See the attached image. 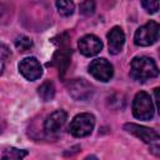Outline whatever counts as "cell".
<instances>
[{"instance_id":"obj_19","label":"cell","mask_w":160,"mask_h":160,"mask_svg":"<svg viewBox=\"0 0 160 160\" xmlns=\"http://www.w3.org/2000/svg\"><path fill=\"white\" fill-rule=\"evenodd\" d=\"M8 58H10V50L8 49V46H6L5 44H2V45H1V74L4 72L5 62H6Z\"/></svg>"},{"instance_id":"obj_8","label":"cell","mask_w":160,"mask_h":160,"mask_svg":"<svg viewBox=\"0 0 160 160\" xmlns=\"http://www.w3.org/2000/svg\"><path fill=\"white\" fill-rule=\"evenodd\" d=\"M19 71L25 79L30 81H34L42 75V68L40 62L38 61L36 58L32 56L25 58L19 62Z\"/></svg>"},{"instance_id":"obj_17","label":"cell","mask_w":160,"mask_h":160,"mask_svg":"<svg viewBox=\"0 0 160 160\" xmlns=\"http://www.w3.org/2000/svg\"><path fill=\"white\" fill-rule=\"evenodd\" d=\"M95 11V1L94 0H84L80 5V12L85 16L92 15Z\"/></svg>"},{"instance_id":"obj_18","label":"cell","mask_w":160,"mask_h":160,"mask_svg":"<svg viewBox=\"0 0 160 160\" xmlns=\"http://www.w3.org/2000/svg\"><path fill=\"white\" fill-rule=\"evenodd\" d=\"M141 5L149 14H155L159 10V0H141Z\"/></svg>"},{"instance_id":"obj_20","label":"cell","mask_w":160,"mask_h":160,"mask_svg":"<svg viewBox=\"0 0 160 160\" xmlns=\"http://www.w3.org/2000/svg\"><path fill=\"white\" fill-rule=\"evenodd\" d=\"M154 96H155V102H156V106H158V111L160 114V88H156L155 89Z\"/></svg>"},{"instance_id":"obj_13","label":"cell","mask_w":160,"mask_h":160,"mask_svg":"<svg viewBox=\"0 0 160 160\" xmlns=\"http://www.w3.org/2000/svg\"><path fill=\"white\" fill-rule=\"evenodd\" d=\"M38 94L41 98V100H44V101L52 100L54 96H55V86H54V84L51 81L42 82L38 89Z\"/></svg>"},{"instance_id":"obj_14","label":"cell","mask_w":160,"mask_h":160,"mask_svg":"<svg viewBox=\"0 0 160 160\" xmlns=\"http://www.w3.org/2000/svg\"><path fill=\"white\" fill-rule=\"evenodd\" d=\"M56 9L60 15L70 16L75 10V5L71 0H56Z\"/></svg>"},{"instance_id":"obj_16","label":"cell","mask_w":160,"mask_h":160,"mask_svg":"<svg viewBox=\"0 0 160 160\" xmlns=\"http://www.w3.org/2000/svg\"><path fill=\"white\" fill-rule=\"evenodd\" d=\"M15 46H16V49L19 51L25 52V51H28L32 46V41L30 40V38H28L25 35H20L15 40Z\"/></svg>"},{"instance_id":"obj_15","label":"cell","mask_w":160,"mask_h":160,"mask_svg":"<svg viewBox=\"0 0 160 160\" xmlns=\"http://www.w3.org/2000/svg\"><path fill=\"white\" fill-rule=\"evenodd\" d=\"M28 155L26 150H20V149H15V148H9L6 150L2 151L1 154V159L6 160V159H22Z\"/></svg>"},{"instance_id":"obj_9","label":"cell","mask_w":160,"mask_h":160,"mask_svg":"<svg viewBox=\"0 0 160 160\" xmlns=\"http://www.w3.org/2000/svg\"><path fill=\"white\" fill-rule=\"evenodd\" d=\"M78 46H79V50L82 55L85 56H94L96 54H99L102 49V42L101 40L92 35V34H89V35H85L82 36L79 42H78Z\"/></svg>"},{"instance_id":"obj_12","label":"cell","mask_w":160,"mask_h":160,"mask_svg":"<svg viewBox=\"0 0 160 160\" xmlns=\"http://www.w3.org/2000/svg\"><path fill=\"white\" fill-rule=\"evenodd\" d=\"M70 55H71V49H69L68 46H64V45H61L60 49L55 52L54 59H52V65H55L59 69L60 75L65 74V71L69 66V62H70Z\"/></svg>"},{"instance_id":"obj_3","label":"cell","mask_w":160,"mask_h":160,"mask_svg":"<svg viewBox=\"0 0 160 160\" xmlns=\"http://www.w3.org/2000/svg\"><path fill=\"white\" fill-rule=\"evenodd\" d=\"M159 36H160V24L151 20L136 30L134 35V42L138 46H149L152 45L159 39Z\"/></svg>"},{"instance_id":"obj_5","label":"cell","mask_w":160,"mask_h":160,"mask_svg":"<svg viewBox=\"0 0 160 160\" xmlns=\"http://www.w3.org/2000/svg\"><path fill=\"white\" fill-rule=\"evenodd\" d=\"M132 114L136 119L150 120L154 116V105L151 98L145 91H140L135 95L132 101Z\"/></svg>"},{"instance_id":"obj_7","label":"cell","mask_w":160,"mask_h":160,"mask_svg":"<svg viewBox=\"0 0 160 160\" xmlns=\"http://www.w3.org/2000/svg\"><path fill=\"white\" fill-rule=\"evenodd\" d=\"M89 72L100 81H109L112 78V65L106 59H95L89 65Z\"/></svg>"},{"instance_id":"obj_2","label":"cell","mask_w":160,"mask_h":160,"mask_svg":"<svg viewBox=\"0 0 160 160\" xmlns=\"http://www.w3.org/2000/svg\"><path fill=\"white\" fill-rule=\"evenodd\" d=\"M124 129L128 132L132 134L134 136L139 138L142 142H145L149 146V150L151 154L160 156V135L155 130L146 128V126H142V125L134 124V122L125 124Z\"/></svg>"},{"instance_id":"obj_10","label":"cell","mask_w":160,"mask_h":160,"mask_svg":"<svg viewBox=\"0 0 160 160\" xmlns=\"http://www.w3.org/2000/svg\"><path fill=\"white\" fill-rule=\"evenodd\" d=\"M66 118H68V115L64 110H56V111L51 112L44 122L45 131L48 134H56L62 128V125L65 124Z\"/></svg>"},{"instance_id":"obj_4","label":"cell","mask_w":160,"mask_h":160,"mask_svg":"<svg viewBox=\"0 0 160 160\" xmlns=\"http://www.w3.org/2000/svg\"><path fill=\"white\" fill-rule=\"evenodd\" d=\"M94 126L95 116L90 112H81L72 119L69 130L75 138H85L91 134Z\"/></svg>"},{"instance_id":"obj_1","label":"cell","mask_w":160,"mask_h":160,"mask_svg":"<svg viewBox=\"0 0 160 160\" xmlns=\"http://www.w3.org/2000/svg\"><path fill=\"white\" fill-rule=\"evenodd\" d=\"M155 61L149 56H136L130 64V76L136 81H146L159 75Z\"/></svg>"},{"instance_id":"obj_6","label":"cell","mask_w":160,"mask_h":160,"mask_svg":"<svg viewBox=\"0 0 160 160\" xmlns=\"http://www.w3.org/2000/svg\"><path fill=\"white\" fill-rule=\"evenodd\" d=\"M66 86H68V91L71 95V98L79 101L88 100L94 94L92 85L84 79H72L68 82Z\"/></svg>"},{"instance_id":"obj_11","label":"cell","mask_w":160,"mask_h":160,"mask_svg":"<svg viewBox=\"0 0 160 160\" xmlns=\"http://www.w3.org/2000/svg\"><path fill=\"white\" fill-rule=\"evenodd\" d=\"M108 42H109V52L116 55L121 51L125 42V34L120 26H114L108 32Z\"/></svg>"}]
</instances>
